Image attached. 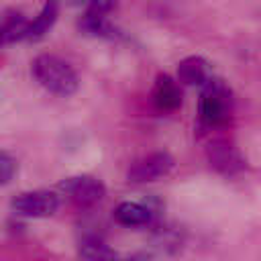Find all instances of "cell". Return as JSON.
<instances>
[{"label": "cell", "instance_id": "obj_9", "mask_svg": "<svg viewBox=\"0 0 261 261\" xmlns=\"http://www.w3.org/2000/svg\"><path fill=\"white\" fill-rule=\"evenodd\" d=\"M57 14H59V0H45V4H43V8H41L39 16H37L33 22H29L27 39H31V41L43 39V37L49 33V29L55 24Z\"/></svg>", "mask_w": 261, "mask_h": 261}, {"label": "cell", "instance_id": "obj_13", "mask_svg": "<svg viewBox=\"0 0 261 261\" xmlns=\"http://www.w3.org/2000/svg\"><path fill=\"white\" fill-rule=\"evenodd\" d=\"M27 31H29V22L24 16H20V14L8 16L6 20L0 22V47L20 41V39H27Z\"/></svg>", "mask_w": 261, "mask_h": 261}, {"label": "cell", "instance_id": "obj_5", "mask_svg": "<svg viewBox=\"0 0 261 261\" xmlns=\"http://www.w3.org/2000/svg\"><path fill=\"white\" fill-rule=\"evenodd\" d=\"M173 165H175V161L167 151H155V153H149V155L137 159L126 171V179L133 184L157 181V179L165 177L173 169Z\"/></svg>", "mask_w": 261, "mask_h": 261}, {"label": "cell", "instance_id": "obj_4", "mask_svg": "<svg viewBox=\"0 0 261 261\" xmlns=\"http://www.w3.org/2000/svg\"><path fill=\"white\" fill-rule=\"evenodd\" d=\"M206 159L212 169H216L218 173H224V175H234L241 169H245V159H243L239 147L226 137L212 139L206 145Z\"/></svg>", "mask_w": 261, "mask_h": 261}, {"label": "cell", "instance_id": "obj_8", "mask_svg": "<svg viewBox=\"0 0 261 261\" xmlns=\"http://www.w3.org/2000/svg\"><path fill=\"white\" fill-rule=\"evenodd\" d=\"M210 77L208 61L200 55H190L177 65V82L184 86H202Z\"/></svg>", "mask_w": 261, "mask_h": 261}, {"label": "cell", "instance_id": "obj_11", "mask_svg": "<svg viewBox=\"0 0 261 261\" xmlns=\"http://www.w3.org/2000/svg\"><path fill=\"white\" fill-rule=\"evenodd\" d=\"M80 29L86 31L88 35H94V37H108V39H112L116 35V29L110 24L108 16L104 12H94V10H86V14L80 20Z\"/></svg>", "mask_w": 261, "mask_h": 261}, {"label": "cell", "instance_id": "obj_15", "mask_svg": "<svg viewBox=\"0 0 261 261\" xmlns=\"http://www.w3.org/2000/svg\"><path fill=\"white\" fill-rule=\"evenodd\" d=\"M84 2H88V0H84Z\"/></svg>", "mask_w": 261, "mask_h": 261}, {"label": "cell", "instance_id": "obj_2", "mask_svg": "<svg viewBox=\"0 0 261 261\" xmlns=\"http://www.w3.org/2000/svg\"><path fill=\"white\" fill-rule=\"evenodd\" d=\"M232 114V94L222 80L208 77L200 94V124L206 128H220Z\"/></svg>", "mask_w": 261, "mask_h": 261}, {"label": "cell", "instance_id": "obj_7", "mask_svg": "<svg viewBox=\"0 0 261 261\" xmlns=\"http://www.w3.org/2000/svg\"><path fill=\"white\" fill-rule=\"evenodd\" d=\"M151 98H153V104L157 110L161 112H173L181 106V100H184V94H181V88L179 84L167 75V73H159L155 84H153V92H151Z\"/></svg>", "mask_w": 261, "mask_h": 261}, {"label": "cell", "instance_id": "obj_3", "mask_svg": "<svg viewBox=\"0 0 261 261\" xmlns=\"http://www.w3.org/2000/svg\"><path fill=\"white\" fill-rule=\"evenodd\" d=\"M59 190L77 206V208H92L106 196V188L98 177L92 175H73L59 184Z\"/></svg>", "mask_w": 261, "mask_h": 261}, {"label": "cell", "instance_id": "obj_10", "mask_svg": "<svg viewBox=\"0 0 261 261\" xmlns=\"http://www.w3.org/2000/svg\"><path fill=\"white\" fill-rule=\"evenodd\" d=\"M114 220L122 226H145L151 220V210L139 202H120L114 208Z\"/></svg>", "mask_w": 261, "mask_h": 261}, {"label": "cell", "instance_id": "obj_6", "mask_svg": "<svg viewBox=\"0 0 261 261\" xmlns=\"http://www.w3.org/2000/svg\"><path fill=\"white\" fill-rule=\"evenodd\" d=\"M12 208L20 216L31 218H45L57 212L59 198L49 190H35V192H22L12 200Z\"/></svg>", "mask_w": 261, "mask_h": 261}, {"label": "cell", "instance_id": "obj_12", "mask_svg": "<svg viewBox=\"0 0 261 261\" xmlns=\"http://www.w3.org/2000/svg\"><path fill=\"white\" fill-rule=\"evenodd\" d=\"M80 257L90 259V261H108V259H114L116 257V251L110 249L98 237H86L80 243Z\"/></svg>", "mask_w": 261, "mask_h": 261}, {"label": "cell", "instance_id": "obj_1", "mask_svg": "<svg viewBox=\"0 0 261 261\" xmlns=\"http://www.w3.org/2000/svg\"><path fill=\"white\" fill-rule=\"evenodd\" d=\"M33 75L47 92H51L55 96H63V98L75 94V90L80 86V80H77V73L73 71V67L65 59L51 55V53H43V55L35 57Z\"/></svg>", "mask_w": 261, "mask_h": 261}, {"label": "cell", "instance_id": "obj_14", "mask_svg": "<svg viewBox=\"0 0 261 261\" xmlns=\"http://www.w3.org/2000/svg\"><path fill=\"white\" fill-rule=\"evenodd\" d=\"M16 173V161L8 153L0 151V186H6Z\"/></svg>", "mask_w": 261, "mask_h": 261}]
</instances>
